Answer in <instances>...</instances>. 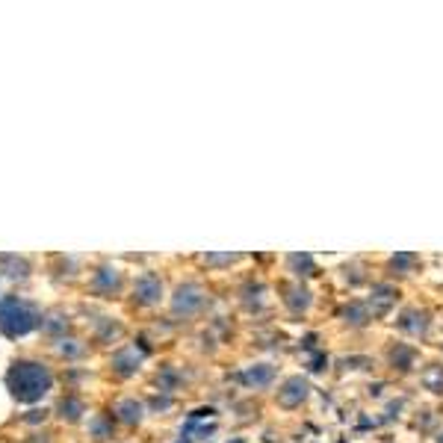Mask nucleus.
<instances>
[{"instance_id":"obj_1","label":"nucleus","mask_w":443,"mask_h":443,"mask_svg":"<svg viewBox=\"0 0 443 443\" xmlns=\"http://www.w3.org/2000/svg\"><path fill=\"white\" fill-rule=\"evenodd\" d=\"M9 390H12V396L18 399V402H39L47 390H51L54 384V375L47 367L42 364H33V360H18L12 370H9V379H6Z\"/></svg>"},{"instance_id":"obj_2","label":"nucleus","mask_w":443,"mask_h":443,"mask_svg":"<svg viewBox=\"0 0 443 443\" xmlns=\"http://www.w3.org/2000/svg\"><path fill=\"white\" fill-rule=\"evenodd\" d=\"M39 325V314L21 299H4L0 302V331L6 337H24Z\"/></svg>"},{"instance_id":"obj_3","label":"nucleus","mask_w":443,"mask_h":443,"mask_svg":"<svg viewBox=\"0 0 443 443\" xmlns=\"http://www.w3.org/2000/svg\"><path fill=\"white\" fill-rule=\"evenodd\" d=\"M204 305V290L199 284H184V287H177L175 293V314H184V317H192V314H199Z\"/></svg>"},{"instance_id":"obj_4","label":"nucleus","mask_w":443,"mask_h":443,"mask_svg":"<svg viewBox=\"0 0 443 443\" xmlns=\"http://www.w3.org/2000/svg\"><path fill=\"white\" fill-rule=\"evenodd\" d=\"M310 393V384L302 379V375H293V379H287L281 387H278V405L281 408H299Z\"/></svg>"},{"instance_id":"obj_5","label":"nucleus","mask_w":443,"mask_h":443,"mask_svg":"<svg viewBox=\"0 0 443 443\" xmlns=\"http://www.w3.org/2000/svg\"><path fill=\"white\" fill-rule=\"evenodd\" d=\"M160 293H163V284H160V278L157 275H142L139 281H136V299L145 302V305H151L160 299Z\"/></svg>"},{"instance_id":"obj_6","label":"nucleus","mask_w":443,"mask_h":443,"mask_svg":"<svg viewBox=\"0 0 443 443\" xmlns=\"http://www.w3.org/2000/svg\"><path fill=\"white\" fill-rule=\"evenodd\" d=\"M402 331H411V334H423L429 328V314L425 310H405L402 319H399Z\"/></svg>"},{"instance_id":"obj_7","label":"nucleus","mask_w":443,"mask_h":443,"mask_svg":"<svg viewBox=\"0 0 443 443\" xmlns=\"http://www.w3.org/2000/svg\"><path fill=\"white\" fill-rule=\"evenodd\" d=\"M272 379H275V370L269 364H257V367H249V370L242 372V382L245 384H254V387H266Z\"/></svg>"},{"instance_id":"obj_8","label":"nucleus","mask_w":443,"mask_h":443,"mask_svg":"<svg viewBox=\"0 0 443 443\" xmlns=\"http://www.w3.org/2000/svg\"><path fill=\"white\" fill-rule=\"evenodd\" d=\"M390 360L396 364L399 370H411V364H414V349H408V346H396L390 352Z\"/></svg>"},{"instance_id":"obj_9","label":"nucleus","mask_w":443,"mask_h":443,"mask_svg":"<svg viewBox=\"0 0 443 443\" xmlns=\"http://www.w3.org/2000/svg\"><path fill=\"white\" fill-rule=\"evenodd\" d=\"M393 290L390 287H375V295H372V314H384V310L390 307V302H393V295H390Z\"/></svg>"},{"instance_id":"obj_10","label":"nucleus","mask_w":443,"mask_h":443,"mask_svg":"<svg viewBox=\"0 0 443 443\" xmlns=\"http://www.w3.org/2000/svg\"><path fill=\"white\" fill-rule=\"evenodd\" d=\"M119 414H122L124 423H139L142 420V405L134 402V399H127V402L119 405Z\"/></svg>"},{"instance_id":"obj_11","label":"nucleus","mask_w":443,"mask_h":443,"mask_svg":"<svg viewBox=\"0 0 443 443\" xmlns=\"http://www.w3.org/2000/svg\"><path fill=\"white\" fill-rule=\"evenodd\" d=\"M343 317H346V322H352V325H364V322L370 319L367 307H364V305H358V302H352L346 310H343Z\"/></svg>"},{"instance_id":"obj_12","label":"nucleus","mask_w":443,"mask_h":443,"mask_svg":"<svg viewBox=\"0 0 443 443\" xmlns=\"http://www.w3.org/2000/svg\"><path fill=\"white\" fill-rule=\"evenodd\" d=\"M414 264H417L414 254H393V260H390V266H393V269H402V272H408Z\"/></svg>"},{"instance_id":"obj_13","label":"nucleus","mask_w":443,"mask_h":443,"mask_svg":"<svg viewBox=\"0 0 443 443\" xmlns=\"http://www.w3.org/2000/svg\"><path fill=\"white\" fill-rule=\"evenodd\" d=\"M62 411H69V417L74 420L80 411H83V405H80V402H74V399H69V402H62Z\"/></svg>"}]
</instances>
